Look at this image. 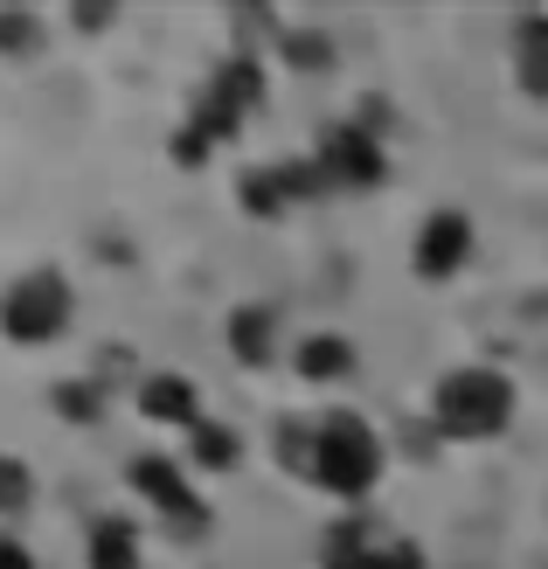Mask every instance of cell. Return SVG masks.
Returning <instances> with one entry per match:
<instances>
[{
	"label": "cell",
	"instance_id": "1",
	"mask_svg": "<svg viewBox=\"0 0 548 569\" xmlns=\"http://www.w3.org/2000/svg\"><path fill=\"white\" fill-rule=\"evenodd\" d=\"M375 479H382V438L368 431V417H355V410L320 417V438H312V487H327L333 500H361Z\"/></svg>",
	"mask_w": 548,
	"mask_h": 569
},
{
	"label": "cell",
	"instance_id": "2",
	"mask_svg": "<svg viewBox=\"0 0 548 569\" xmlns=\"http://www.w3.org/2000/svg\"><path fill=\"white\" fill-rule=\"evenodd\" d=\"M430 417L445 438H486L514 417V382L500 368H451L430 382Z\"/></svg>",
	"mask_w": 548,
	"mask_h": 569
},
{
	"label": "cell",
	"instance_id": "3",
	"mask_svg": "<svg viewBox=\"0 0 548 569\" xmlns=\"http://www.w3.org/2000/svg\"><path fill=\"white\" fill-rule=\"evenodd\" d=\"M70 284L56 278V271H21L8 292H0V333L14 340V348H42V340H56L70 327Z\"/></svg>",
	"mask_w": 548,
	"mask_h": 569
},
{
	"label": "cell",
	"instance_id": "4",
	"mask_svg": "<svg viewBox=\"0 0 548 569\" xmlns=\"http://www.w3.org/2000/svg\"><path fill=\"white\" fill-rule=\"evenodd\" d=\"M132 493L147 500L167 528H181V535H201V528H209V507H201V493L188 487V472L167 459V451H147V459H132Z\"/></svg>",
	"mask_w": 548,
	"mask_h": 569
},
{
	"label": "cell",
	"instance_id": "5",
	"mask_svg": "<svg viewBox=\"0 0 548 569\" xmlns=\"http://www.w3.org/2000/svg\"><path fill=\"white\" fill-rule=\"evenodd\" d=\"M466 258H472V216L466 209H430L417 222V243H410L417 278L424 284H445V278L466 271Z\"/></svg>",
	"mask_w": 548,
	"mask_h": 569
},
{
	"label": "cell",
	"instance_id": "6",
	"mask_svg": "<svg viewBox=\"0 0 548 569\" xmlns=\"http://www.w3.org/2000/svg\"><path fill=\"white\" fill-rule=\"evenodd\" d=\"M320 167H327V181L375 188V181H382V147H375L361 126H333V132H327V147H320Z\"/></svg>",
	"mask_w": 548,
	"mask_h": 569
},
{
	"label": "cell",
	"instance_id": "7",
	"mask_svg": "<svg viewBox=\"0 0 548 569\" xmlns=\"http://www.w3.org/2000/svg\"><path fill=\"white\" fill-rule=\"evenodd\" d=\"M139 417H147V423H175V431H195V423H201L195 376H147V382H139Z\"/></svg>",
	"mask_w": 548,
	"mask_h": 569
},
{
	"label": "cell",
	"instance_id": "8",
	"mask_svg": "<svg viewBox=\"0 0 548 569\" xmlns=\"http://www.w3.org/2000/svg\"><path fill=\"white\" fill-rule=\"evenodd\" d=\"M278 306H237L229 312V327H222V340H229V355H237L243 368H271L278 361Z\"/></svg>",
	"mask_w": 548,
	"mask_h": 569
},
{
	"label": "cell",
	"instance_id": "9",
	"mask_svg": "<svg viewBox=\"0 0 548 569\" xmlns=\"http://www.w3.org/2000/svg\"><path fill=\"white\" fill-rule=\"evenodd\" d=\"M292 361H299V376L320 382V389H327V382H348V376H355V340H348V333H306Z\"/></svg>",
	"mask_w": 548,
	"mask_h": 569
},
{
	"label": "cell",
	"instance_id": "10",
	"mask_svg": "<svg viewBox=\"0 0 548 569\" xmlns=\"http://www.w3.org/2000/svg\"><path fill=\"white\" fill-rule=\"evenodd\" d=\"M188 459L201 472H229L243 459V438H237V423H216V417H201L195 431H188Z\"/></svg>",
	"mask_w": 548,
	"mask_h": 569
},
{
	"label": "cell",
	"instance_id": "11",
	"mask_svg": "<svg viewBox=\"0 0 548 569\" xmlns=\"http://www.w3.org/2000/svg\"><path fill=\"white\" fill-rule=\"evenodd\" d=\"M83 556H91V569H147V562H139L132 521H98L91 542H83Z\"/></svg>",
	"mask_w": 548,
	"mask_h": 569
},
{
	"label": "cell",
	"instance_id": "12",
	"mask_svg": "<svg viewBox=\"0 0 548 569\" xmlns=\"http://www.w3.org/2000/svg\"><path fill=\"white\" fill-rule=\"evenodd\" d=\"M36 507V472H28V459H14V451H0V521H14Z\"/></svg>",
	"mask_w": 548,
	"mask_h": 569
},
{
	"label": "cell",
	"instance_id": "13",
	"mask_svg": "<svg viewBox=\"0 0 548 569\" xmlns=\"http://www.w3.org/2000/svg\"><path fill=\"white\" fill-rule=\"evenodd\" d=\"M49 410L63 417V423H91V417H104V389L83 382V376H77V382H56V389H49Z\"/></svg>",
	"mask_w": 548,
	"mask_h": 569
},
{
	"label": "cell",
	"instance_id": "14",
	"mask_svg": "<svg viewBox=\"0 0 548 569\" xmlns=\"http://www.w3.org/2000/svg\"><path fill=\"white\" fill-rule=\"evenodd\" d=\"M312 438H320V423H299V417H285L278 431H271V451L285 466H292L299 479H312Z\"/></svg>",
	"mask_w": 548,
	"mask_h": 569
},
{
	"label": "cell",
	"instance_id": "15",
	"mask_svg": "<svg viewBox=\"0 0 548 569\" xmlns=\"http://www.w3.org/2000/svg\"><path fill=\"white\" fill-rule=\"evenodd\" d=\"M0 56H14V63L42 56V21L36 14H0Z\"/></svg>",
	"mask_w": 548,
	"mask_h": 569
},
{
	"label": "cell",
	"instance_id": "16",
	"mask_svg": "<svg viewBox=\"0 0 548 569\" xmlns=\"http://www.w3.org/2000/svg\"><path fill=\"white\" fill-rule=\"evenodd\" d=\"M0 569H36L28 542H21V535H8V528H0Z\"/></svg>",
	"mask_w": 548,
	"mask_h": 569
},
{
	"label": "cell",
	"instance_id": "17",
	"mask_svg": "<svg viewBox=\"0 0 548 569\" xmlns=\"http://www.w3.org/2000/svg\"><path fill=\"white\" fill-rule=\"evenodd\" d=\"M292 63H299V70H320V63H327V42H320V36H299V42H292Z\"/></svg>",
	"mask_w": 548,
	"mask_h": 569
}]
</instances>
